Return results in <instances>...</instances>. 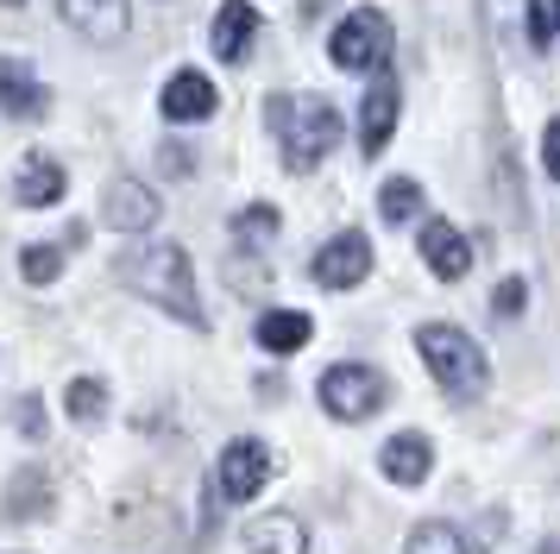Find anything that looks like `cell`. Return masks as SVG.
Wrapping results in <instances>:
<instances>
[{
    "instance_id": "22",
    "label": "cell",
    "mask_w": 560,
    "mask_h": 554,
    "mask_svg": "<svg viewBox=\"0 0 560 554\" xmlns=\"http://www.w3.org/2000/svg\"><path fill=\"white\" fill-rule=\"evenodd\" d=\"M409 554H466V542H459L454 523H422L409 535Z\"/></svg>"
},
{
    "instance_id": "20",
    "label": "cell",
    "mask_w": 560,
    "mask_h": 554,
    "mask_svg": "<svg viewBox=\"0 0 560 554\" xmlns=\"http://www.w3.org/2000/svg\"><path fill=\"white\" fill-rule=\"evenodd\" d=\"M63 409H70V423L95 428L107 416V384H102V378H77V384L63 391Z\"/></svg>"
},
{
    "instance_id": "12",
    "label": "cell",
    "mask_w": 560,
    "mask_h": 554,
    "mask_svg": "<svg viewBox=\"0 0 560 554\" xmlns=\"http://www.w3.org/2000/svg\"><path fill=\"white\" fill-rule=\"evenodd\" d=\"M57 13H63V25L70 32H82V38H120L132 20V7L127 0H57Z\"/></svg>"
},
{
    "instance_id": "25",
    "label": "cell",
    "mask_w": 560,
    "mask_h": 554,
    "mask_svg": "<svg viewBox=\"0 0 560 554\" xmlns=\"http://www.w3.org/2000/svg\"><path fill=\"white\" fill-rule=\"evenodd\" d=\"M20 272H26V284H51V277L63 272V252H57V246H26Z\"/></svg>"
},
{
    "instance_id": "15",
    "label": "cell",
    "mask_w": 560,
    "mask_h": 554,
    "mask_svg": "<svg viewBox=\"0 0 560 554\" xmlns=\"http://www.w3.org/2000/svg\"><path fill=\"white\" fill-rule=\"evenodd\" d=\"M63 189H70V176H63V164H57L51 151H32L26 164H20V176H13V196L26 201V208H51V201H63Z\"/></svg>"
},
{
    "instance_id": "10",
    "label": "cell",
    "mask_w": 560,
    "mask_h": 554,
    "mask_svg": "<svg viewBox=\"0 0 560 554\" xmlns=\"http://www.w3.org/2000/svg\"><path fill=\"white\" fill-rule=\"evenodd\" d=\"M397 107H404V95H397V76H378V82L365 89V107H359V151H365V158H378V151L390 146Z\"/></svg>"
},
{
    "instance_id": "3",
    "label": "cell",
    "mask_w": 560,
    "mask_h": 554,
    "mask_svg": "<svg viewBox=\"0 0 560 554\" xmlns=\"http://www.w3.org/2000/svg\"><path fill=\"white\" fill-rule=\"evenodd\" d=\"M127 284H132L145 302L171 309L177 322L208 327L202 302H196V272H189V252H183V246H145V252L127 265Z\"/></svg>"
},
{
    "instance_id": "8",
    "label": "cell",
    "mask_w": 560,
    "mask_h": 554,
    "mask_svg": "<svg viewBox=\"0 0 560 554\" xmlns=\"http://www.w3.org/2000/svg\"><path fill=\"white\" fill-rule=\"evenodd\" d=\"M158 208H164V201H158V189H145L139 176H114V183L102 189V215H107V227H114V233H152Z\"/></svg>"
},
{
    "instance_id": "21",
    "label": "cell",
    "mask_w": 560,
    "mask_h": 554,
    "mask_svg": "<svg viewBox=\"0 0 560 554\" xmlns=\"http://www.w3.org/2000/svg\"><path fill=\"white\" fill-rule=\"evenodd\" d=\"M416 208H422V183H416V176H390V183H384V196H378V215L390 227H404Z\"/></svg>"
},
{
    "instance_id": "4",
    "label": "cell",
    "mask_w": 560,
    "mask_h": 554,
    "mask_svg": "<svg viewBox=\"0 0 560 554\" xmlns=\"http://www.w3.org/2000/svg\"><path fill=\"white\" fill-rule=\"evenodd\" d=\"M328 57L340 64V70H378L384 57H390V20H384L378 7H353L347 20L334 25L328 38Z\"/></svg>"
},
{
    "instance_id": "29",
    "label": "cell",
    "mask_w": 560,
    "mask_h": 554,
    "mask_svg": "<svg viewBox=\"0 0 560 554\" xmlns=\"http://www.w3.org/2000/svg\"><path fill=\"white\" fill-rule=\"evenodd\" d=\"M189 164H196V158H189V146H164V171H171V176H183Z\"/></svg>"
},
{
    "instance_id": "14",
    "label": "cell",
    "mask_w": 560,
    "mask_h": 554,
    "mask_svg": "<svg viewBox=\"0 0 560 554\" xmlns=\"http://www.w3.org/2000/svg\"><path fill=\"white\" fill-rule=\"evenodd\" d=\"M158 107H164V120H208V114H214V82H208L202 70H177L164 82Z\"/></svg>"
},
{
    "instance_id": "30",
    "label": "cell",
    "mask_w": 560,
    "mask_h": 554,
    "mask_svg": "<svg viewBox=\"0 0 560 554\" xmlns=\"http://www.w3.org/2000/svg\"><path fill=\"white\" fill-rule=\"evenodd\" d=\"M541 554H560V535H548V542H541Z\"/></svg>"
},
{
    "instance_id": "17",
    "label": "cell",
    "mask_w": 560,
    "mask_h": 554,
    "mask_svg": "<svg viewBox=\"0 0 560 554\" xmlns=\"http://www.w3.org/2000/svg\"><path fill=\"white\" fill-rule=\"evenodd\" d=\"M214 57H228V64H240L246 50H253V38H258V7H246V0H228L221 13H214Z\"/></svg>"
},
{
    "instance_id": "7",
    "label": "cell",
    "mask_w": 560,
    "mask_h": 554,
    "mask_svg": "<svg viewBox=\"0 0 560 554\" xmlns=\"http://www.w3.org/2000/svg\"><path fill=\"white\" fill-rule=\"evenodd\" d=\"M265 478H271V453L258 448V441H228L221 466H214V492L228 504H253Z\"/></svg>"
},
{
    "instance_id": "16",
    "label": "cell",
    "mask_w": 560,
    "mask_h": 554,
    "mask_svg": "<svg viewBox=\"0 0 560 554\" xmlns=\"http://www.w3.org/2000/svg\"><path fill=\"white\" fill-rule=\"evenodd\" d=\"M57 504V492H51V473L32 460V466H20V473L7 478V517H20V523H38L45 510Z\"/></svg>"
},
{
    "instance_id": "9",
    "label": "cell",
    "mask_w": 560,
    "mask_h": 554,
    "mask_svg": "<svg viewBox=\"0 0 560 554\" xmlns=\"http://www.w3.org/2000/svg\"><path fill=\"white\" fill-rule=\"evenodd\" d=\"M378 473L390 478V485H422V478L434 473V441L429 435H416V428L390 435V441L378 448Z\"/></svg>"
},
{
    "instance_id": "26",
    "label": "cell",
    "mask_w": 560,
    "mask_h": 554,
    "mask_svg": "<svg viewBox=\"0 0 560 554\" xmlns=\"http://www.w3.org/2000/svg\"><path fill=\"white\" fill-rule=\"evenodd\" d=\"M523 302H529V284H523V277H504V284L491 290V315L510 322V315H523Z\"/></svg>"
},
{
    "instance_id": "28",
    "label": "cell",
    "mask_w": 560,
    "mask_h": 554,
    "mask_svg": "<svg viewBox=\"0 0 560 554\" xmlns=\"http://www.w3.org/2000/svg\"><path fill=\"white\" fill-rule=\"evenodd\" d=\"M541 164H548V176L560 183V114L548 120V132H541Z\"/></svg>"
},
{
    "instance_id": "2",
    "label": "cell",
    "mask_w": 560,
    "mask_h": 554,
    "mask_svg": "<svg viewBox=\"0 0 560 554\" xmlns=\"http://www.w3.org/2000/svg\"><path fill=\"white\" fill-rule=\"evenodd\" d=\"M416 353H422V366H429L434 384H441L454 403L485 397L491 366H485V353H479L472 334H459V327H447V322H429V327H416Z\"/></svg>"
},
{
    "instance_id": "18",
    "label": "cell",
    "mask_w": 560,
    "mask_h": 554,
    "mask_svg": "<svg viewBox=\"0 0 560 554\" xmlns=\"http://www.w3.org/2000/svg\"><path fill=\"white\" fill-rule=\"evenodd\" d=\"M0 107L13 114V120H38L51 95H45V82L26 70V64H0Z\"/></svg>"
},
{
    "instance_id": "13",
    "label": "cell",
    "mask_w": 560,
    "mask_h": 554,
    "mask_svg": "<svg viewBox=\"0 0 560 554\" xmlns=\"http://www.w3.org/2000/svg\"><path fill=\"white\" fill-rule=\"evenodd\" d=\"M246 549L253 554H308V529L296 510H265L246 523Z\"/></svg>"
},
{
    "instance_id": "27",
    "label": "cell",
    "mask_w": 560,
    "mask_h": 554,
    "mask_svg": "<svg viewBox=\"0 0 560 554\" xmlns=\"http://www.w3.org/2000/svg\"><path fill=\"white\" fill-rule=\"evenodd\" d=\"M13 423H20V435H32V441H38V435H45V409H38V397L13 403Z\"/></svg>"
},
{
    "instance_id": "6",
    "label": "cell",
    "mask_w": 560,
    "mask_h": 554,
    "mask_svg": "<svg viewBox=\"0 0 560 554\" xmlns=\"http://www.w3.org/2000/svg\"><path fill=\"white\" fill-rule=\"evenodd\" d=\"M365 272H372V240H365V233H334L328 246L308 258V277H315L322 290H353Z\"/></svg>"
},
{
    "instance_id": "11",
    "label": "cell",
    "mask_w": 560,
    "mask_h": 554,
    "mask_svg": "<svg viewBox=\"0 0 560 554\" xmlns=\"http://www.w3.org/2000/svg\"><path fill=\"white\" fill-rule=\"evenodd\" d=\"M422 258H429V272L441 284H459V277L472 272V246H466V233L454 221H429L422 227Z\"/></svg>"
},
{
    "instance_id": "23",
    "label": "cell",
    "mask_w": 560,
    "mask_h": 554,
    "mask_svg": "<svg viewBox=\"0 0 560 554\" xmlns=\"http://www.w3.org/2000/svg\"><path fill=\"white\" fill-rule=\"evenodd\" d=\"M560 38V0H529V45L548 50Z\"/></svg>"
},
{
    "instance_id": "31",
    "label": "cell",
    "mask_w": 560,
    "mask_h": 554,
    "mask_svg": "<svg viewBox=\"0 0 560 554\" xmlns=\"http://www.w3.org/2000/svg\"><path fill=\"white\" fill-rule=\"evenodd\" d=\"M7 7H20V0H7Z\"/></svg>"
},
{
    "instance_id": "19",
    "label": "cell",
    "mask_w": 560,
    "mask_h": 554,
    "mask_svg": "<svg viewBox=\"0 0 560 554\" xmlns=\"http://www.w3.org/2000/svg\"><path fill=\"white\" fill-rule=\"evenodd\" d=\"M308 334H315V322H308L303 309H271V315H258V347L265 353H296V347H308Z\"/></svg>"
},
{
    "instance_id": "24",
    "label": "cell",
    "mask_w": 560,
    "mask_h": 554,
    "mask_svg": "<svg viewBox=\"0 0 560 554\" xmlns=\"http://www.w3.org/2000/svg\"><path fill=\"white\" fill-rule=\"evenodd\" d=\"M233 233H240V240H271V233H278V208H265V201H258V208H240V215H233Z\"/></svg>"
},
{
    "instance_id": "1",
    "label": "cell",
    "mask_w": 560,
    "mask_h": 554,
    "mask_svg": "<svg viewBox=\"0 0 560 554\" xmlns=\"http://www.w3.org/2000/svg\"><path fill=\"white\" fill-rule=\"evenodd\" d=\"M265 120L278 132L290 171H315V164L340 146V114H334V101H322V95H271Z\"/></svg>"
},
{
    "instance_id": "5",
    "label": "cell",
    "mask_w": 560,
    "mask_h": 554,
    "mask_svg": "<svg viewBox=\"0 0 560 554\" xmlns=\"http://www.w3.org/2000/svg\"><path fill=\"white\" fill-rule=\"evenodd\" d=\"M322 409H328L334 423H365V416H378L384 409V378L372 372V366H359V359L328 366V372H322Z\"/></svg>"
}]
</instances>
